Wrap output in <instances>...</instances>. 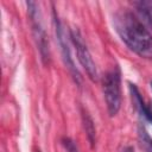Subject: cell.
<instances>
[{
  "label": "cell",
  "instance_id": "1",
  "mask_svg": "<svg viewBox=\"0 0 152 152\" xmlns=\"http://www.w3.org/2000/svg\"><path fill=\"white\" fill-rule=\"evenodd\" d=\"M114 26L121 40L133 52L152 58V34L139 18L131 12H120L114 17Z\"/></svg>",
  "mask_w": 152,
  "mask_h": 152
},
{
  "label": "cell",
  "instance_id": "2",
  "mask_svg": "<svg viewBox=\"0 0 152 152\" xmlns=\"http://www.w3.org/2000/svg\"><path fill=\"white\" fill-rule=\"evenodd\" d=\"M102 88L107 110L110 116H114L121 107V77L118 69H113L103 76Z\"/></svg>",
  "mask_w": 152,
  "mask_h": 152
},
{
  "label": "cell",
  "instance_id": "3",
  "mask_svg": "<svg viewBox=\"0 0 152 152\" xmlns=\"http://www.w3.org/2000/svg\"><path fill=\"white\" fill-rule=\"evenodd\" d=\"M26 5H27V12H28V17H30V21H31L32 33H33L34 40H36L37 46L39 49L42 59L46 63L49 61V58H50L49 42H48V37H46L45 30L43 27L42 14H40L39 7L33 1H27Z\"/></svg>",
  "mask_w": 152,
  "mask_h": 152
},
{
  "label": "cell",
  "instance_id": "4",
  "mask_svg": "<svg viewBox=\"0 0 152 152\" xmlns=\"http://www.w3.org/2000/svg\"><path fill=\"white\" fill-rule=\"evenodd\" d=\"M70 39L76 49V53H77V58L81 63V65L84 68L88 77L91 81H97L99 75H97V70H96V65L91 58V55L87 48V44L84 43V39L80 32L78 28L74 27L70 30Z\"/></svg>",
  "mask_w": 152,
  "mask_h": 152
},
{
  "label": "cell",
  "instance_id": "5",
  "mask_svg": "<svg viewBox=\"0 0 152 152\" xmlns=\"http://www.w3.org/2000/svg\"><path fill=\"white\" fill-rule=\"evenodd\" d=\"M53 26H55V33H56V39H57V43L59 45V50H61V53H62V58H63V62L65 64V66L69 69L70 74L72 75L75 82L77 84L81 83V75H80V71L78 69L76 68L75 65V62L71 57V52H70V48H69V43H68V39H66V36H65V31L63 28V25L58 18V14L56 13V11L53 10Z\"/></svg>",
  "mask_w": 152,
  "mask_h": 152
},
{
  "label": "cell",
  "instance_id": "6",
  "mask_svg": "<svg viewBox=\"0 0 152 152\" xmlns=\"http://www.w3.org/2000/svg\"><path fill=\"white\" fill-rule=\"evenodd\" d=\"M129 86V93H131V96H132V100H133V103H134V107L137 108V110L139 112V114L146 120L148 121L151 125H152V108L146 106L141 95H140V91L139 89L137 88L135 84L133 83H128Z\"/></svg>",
  "mask_w": 152,
  "mask_h": 152
},
{
  "label": "cell",
  "instance_id": "7",
  "mask_svg": "<svg viewBox=\"0 0 152 152\" xmlns=\"http://www.w3.org/2000/svg\"><path fill=\"white\" fill-rule=\"evenodd\" d=\"M82 122H83V127H84L87 138H88V140L93 147L95 144V140H96V129H95V125H94L91 116L84 109H82Z\"/></svg>",
  "mask_w": 152,
  "mask_h": 152
},
{
  "label": "cell",
  "instance_id": "8",
  "mask_svg": "<svg viewBox=\"0 0 152 152\" xmlns=\"http://www.w3.org/2000/svg\"><path fill=\"white\" fill-rule=\"evenodd\" d=\"M138 141L145 152H152V138L142 125L138 126Z\"/></svg>",
  "mask_w": 152,
  "mask_h": 152
},
{
  "label": "cell",
  "instance_id": "9",
  "mask_svg": "<svg viewBox=\"0 0 152 152\" xmlns=\"http://www.w3.org/2000/svg\"><path fill=\"white\" fill-rule=\"evenodd\" d=\"M135 5L142 20L152 26V1H139Z\"/></svg>",
  "mask_w": 152,
  "mask_h": 152
},
{
  "label": "cell",
  "instance_id": "10",
  "mask_svg": "<svg viewBox=\"0 0 152 152\" xmlns=\"http://www.w3.org/2000/svg\"><path fill=\"white\" fill-rule=\"evenodd\" d=\"M62 145L64 146V148L68 151V152H78V147L76 145V142L69 138V137H63L62 138Z\"/></svg>",
  "mask_w": 152,
  "mask_h": 152
},
{
  "label": "cell",
  "instance_id": "11",
  "mask_svg": "<svg viewBox=\"0 0 152 152\" xmlns=\"http://www.w3.org/2000/svg\"><path fill=\"white\" fill-rule=\"evenodd\" d=\"M124 152H134V150L132 146H126V147H124Z\"/></svg>",
  "mask_w": 152,
  "mask_h": 152
},
{
  "label": "cell",
  "instance_id": "12",
  "mask_svg": "<svg viewBox=\"0 0 152 152\" xmlns=\"http://www.w3.org/2000/svg\"><path fill=\"white\" fill-rule=\"evenodd\" d=\"M150 84H151V89H152V81H151V83H150Z\"/></svg>",
  "mask_w": 152,
  "mask_h": 152
}]
</instances>
